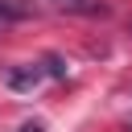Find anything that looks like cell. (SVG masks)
Returning a JSON list of instances; mask_svg holds the SVG:
<instances>
[{
    "instance_id": "obj_1",
    "label": "cell",
    "mask_w": 132,
    "mask_h": 132,
    "mask_svg": "<svg viewBox=\"0 0 132 132\" xmlns=\"http://www.w3.org/2000/svg\"><path fill=\"white\" fill-rule=\"evenodd\" d=\"M41 78H45V70H41L37 62H29V66H16V70H8V74H4V82H8L12 91H33Z\"/></svg>"
},
{
    "instance_id": "obj_2",
    "label": "cell",
    "mask_w": 132,
    "mask_h": 132,
    "mask_svg": "<svg viewBox=\"0 0 132 132\" xmlns=\"http://www.w3.org/2000/svg\"><path fill=\"white\" fill-rule=\"evenodd\" d=\"M54 8L74 12V16H107V0H54Z\"/></svg>"
},
{
    "instance_id": "obj_3",
    "label": "cell",
    "mask_w": 132,
    "mask_h": 132,
    "mask_svg": "<svg viewBox=\"0 0 132 132\" xmlns=\"http://www.w3.org/2000/svg\"><path fill=\"white\" fill-rule=\"evenodd\" d=\"M37 12L33 0H0V29L4 25H16V21H29Z\"/></svg>"
},
{
    "instance_id": "obj_4",
    "label": "cell",
    "mask_w": 132,
    "mask_h": 132,
    "mask_svg": "<svg viewBox=\"0 0 132 132\" xmlns=\"http://www.w3.org/2000/svg\"><path fill=\"white\" fill-rule=\"evenodd\" d=\"M41 70H45L50 78H66V62H62L58 54H45V62H41Z\"/></svg>"
},
{
    "instance_id": "obj_5",
    "label": "cell",
    "mask_w": 132,
    "mask_h": 132,
    "mask_svg": "<svg viewBox=\"0 0 132 132\" xmlns=\"http://www.w3.org/2000/svg\"><path fill=\"white\" fill-rule=\"evenodd\" d=\"M21 132H45V124H37V120H29V124H21Z\"/></svg>"
}]
</instances>
